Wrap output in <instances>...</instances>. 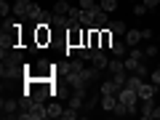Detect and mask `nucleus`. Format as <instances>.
Masks as SVG:
<instances>
[{"instance_id": "obj_35", "label": "nucleus", "mask_w": 160, "mask_h": 120, "mask_svg": "<svg viewBox=\"0 0 160 120\" xmlns=\"http://www.w3.org/2000/svg\"><path fill=\"white\" fill-rule=\"evenodd\" d=\"M158 13H160V11H158Z\"/></svg>"}, {"instance_id": "obj_11", "label": "nucleus", "mask_w": 160, "mask_h": 120, "mask_svg": "<svg viewBox=\"0 0 160 120\" xmlns=\"http://www.w3.org/2000/svg\"><path fill=\"white\" fill-rule=\"evenodd\" d=\"M142 40H144V38H142V29H128V32H126V43H128L131 48H136Z\"/></svg>"}, {"instance_id": "obj_9", "label": "nucleus", "mask_w": 160, "mask_h": 120, "mask_svg": "<svg viewBox=\"0 0 160 120\" xmlns=\"http://www.w3.org/2000/svg\"><path fill=\"white\" fill-rule=\"evenodd\" d=\"M107 24H109V13L99 6L96 11H93V27H107Z\"/></svg>"}, {"instance_id": "obj_19", "label": "nucleus", "mask_w": 160, "mask_h": 120, "mask_svg": "<svg viewBox=\"0 0 160 120\" xmlns=\"http://www.w3.org/2000/svg\"><path fill=\"white\" fill-rule=\"evenodd\" d=\"M112 115H115V118H126V115H131V112H128V107H126V104H123V102L118 99V104L112 107Z\"/></svg>"}, {"instance_id": "obj_17", "label": "nucleus", "mask_w": 160, "mask_h": 120, "mask_svg": "<svg viewBox=\"0 0 160 120\" xmlns=\"http://www.w3.org/2000/svg\"><path fill=\"white\" fill-rule=\"evenodd\" d=\"M46 107H48V118H62V112H64L59 102H48Z\"/></svg>"}, {"instance_id": "obj_26", "label": "nucleus", "mask_w": 160, "mask_h": 120, "mask_svg": "<svg viewBox=\"0 0 160 120\" xmlns=\"http://www.w3.org/2000/svg\"><path fill=\"white\" fill-rule=\"evenodd\" d=\"M158 51H160V48L155 46V43H149V46L144 48V56H147V59H155V56H158Z\"/></svg>"}, {"instance_id": "obj_12", "label": "nucleus", "mask_w": 160, "mask_h": 120, "mask_svg": "<svg viewBox=\"0 0 160 120\" xmlns=\"http://www.w3.org/2000/svg\"><path fill=\"white\" fill-rule=\"evenodd\" d=\"M115 104H118V93H102V109L104 112H112Z\"/></svg>"}, {"instance_id": "obj_20", "label": "nucleus", "mask_w": 160, "mask_h": 120, "mask_svg": "<svg viewBox=\"0 0 160 120\" xmlns=\"http://www.w3.org/2000/svg\"><path fill=\"white\" fill-rule=\"evenodd\" d=\"M118 91H120V88L115 86V80L109 78V80H104V83H102V91H99V93H118Z\"/></svg>"}, {"instance_id": "obj_21", "label": "nucleus", "mask_w": 160, "mask_h": 120, "mask_svg": "<svg viewBox=\"0 0 160 120\" xmlns=\"http://www.w3.org/2000/svg\"><path fill=\"white\" fill-rule=\"evenodd\" d=\"M133 72H136V75H139V78H144V80H147V78H149V72H152V69H149V67H147V59H144V62H142V64H139V67H136V69H133Z\"/></svg>"}, {"instance_id": "obj_16", "label": "nucleus", "mask_w": 160, "mask_h": 120, "mask_svg": "<svg viewBox=\"0 0 160 120\" xmlns=\"http://www.w3.org/2000/svg\"><path fill=\"white\" fill-rule=\"evenodd\" d=\"M83 67H86V64H83V59H69L67 62V72H83Z\"/></svg>"}, {"instance_id": "obj_3", "label": "nucleus", "mask_w": 160, "mask_h": 120, "mask_svg": "<svg viewBox=\"0 0 160 120\" xmlns=\"http://www.w3.org/2000/svg\"><path fill=\"white\" fill-rule=\"evenodd\" d=\"M22 72H24V67H22V64H11V62H3V69H0L3 80H16Z\"/></svg>"}, {"instance_id": "obj_27", "label": "nucleus", "mask_w": 160, "mask_h": 120, "mask_svg": "<svg viewBox=\"0 0 160 120\" xmlns=\"http://www.w3.org/2000/svg\"><path fill=\"white\" fill-rule=\"evenodd\" d=\"M147 11H149V8L144 6V3H133V16H144Z\"/></svg>"}, {"instance_id": "obj_24", "label": "nucleus", "mask_w": 160, "mask_h": 120, "mask_svg": "<svg viewBox=\"0 0 160 120\" xmlns=\"http://www.w3.org/2000/svg\"><path fill=\"white\" fill-rule=\"evenodd\" d=\"M75 118H80V112H78V109H72V107H67L62 112V120H75Z\"/></svg>"}, {"instance_id": "obj_6", "label": "nucleus", "mask_w": 160, "mask_h": 120, "mask_svg": "<svg viewBox=\"0 0 160 120\" xmlns=\"http://www.w3.org/2000/svg\"><path fill=\"white\" fill-rule=\"evenodd\" d=\"M155 93H158V86H155L152 80H149V83L144 80L142 86H139V99H152Z\"/></svg>"}, {"instance_id": "obj_15", "label": "nucleus", "mask_w": 160, "mask_h": 120, "mask_svg": "<svg viewBox=\"0 0 160 120\" xmlns=\"http://www.w3.org/2000/svg\"><path fill=\"white\" fill-rule=\"evenodd\" d=\"M69 8H72V3H69V0H56L51 11H53V13H64V16H67V13H69Z\"/></svg>"}, {"instance_id": "obj_18", "label": "nucleus", "mask_w": 160, "mask_h": 120, "mask_svg": "<svg viewBox=\"0 0 160 120\" xmlns=\"http://www.w3.org/2000/svg\"><path fill=\"white\" fill-rule=\"evenodd\" d=\"M51 27H56V29H67V16H64V13H53Z\"/></svg>"}, {"instance_id": "obj_23", "label": "nucleus", "mask_w": 160, "mask_h": 120, "mask_svg": "<svg viewBox=\"0 0 160 120\" xmlns=\"http://www.w3.org/2000/svg\"><path fill=\"white\" fill-rule=\"evenodd\" d=\"M11 11H13V6L8 3V0H0V16L6 19V16H11Z\"/></svg>"}, {"instance_id": "obj_7", "label": "nucleus", "mask_w": 160, "mask_h": 120, "mask_svg": "<svg viewBox=\"0 0 160 120\" xmlns=\"http://www.w3.org/2000/svg\"><path fill=\"white\" fill-rule=\"evenodd\" d=\"M109 51H112V56H126V53L131 51V46H128L126 40H112V46H109Z\"/></svg>"}, {"instance_id": "obj_10", "label": "nucleus", "mask_w": 160, "mask_h": 120, "mask_svg": "<svg viewBox=\"0 0 160 120\" xmlns=\"http://www.w3.org/2000/svg\"><path fill=\"white\" fill-rule=\"evenodd\" d=\"M91 64H93V67H96V69H102V72H104V69L109 67V56H107V53H104V51H99L96 56L91 59Z\"/></svg>"}, {"instance_id": "obj_5", "label": "nucleus", "mask_w": 160, "mask_h": 120, "mask_svg": "<svg viewBox=\"0 0 160 120\" xmlns=\"http://www.w3.org/2000/svg\"><path fill=\"white\" fill-rule=\"evenodd\" d=\"M99 75H102V69H96L91 64V67H83V72H80V78H83V83H88V86H91L93 80H99Z\"/></svg>"}, {"instance_id": "obj_8", "label": "nucleus", "mask_w": 160, "mask_h": 120, "mask_svg": "<svg viewBox=\"0 0 160 120\" xmlns=\"http://www.w3.org/2000/svg\"><path fill=\"white\" fill-rule=\"evenodd\" d=\"M152 109H155V96L152 99H142V107H139V115L144 120H152Z\"/></svg>"}, {"instance_id": "obj_14", "label": "nucleus", "mask_w": 160, "mask_h": 120, "mask_svg": "<svg viewBox=\"0 0 160 120\" xmlns=\"http://www.w3.org/2000/svg\"><path fill=\"white\" fill-rule=\"evenodd\" d=\"M80 24L83 27H93V11L91 8H80Z\"/></svg>"}, {"instance_id": "obj_31", "label": "nucleus", "mask_w": 160, "mask_h": 120, "mask_svg": "<svg viewBox=\"0 0 160 120\" xmlns=\"http://www.w3.org/2000/svg\"><path fill=\"white\" fill-rule=\"evenodd\" d=\"M155 118L160 120V104H155V109H152V120H155Z\"/></svg>"}, {"instance_id": "obj_30", "label": "nucleus", "mask_w": 160, "mask_h": 120, "mask_svg": "<svg viewBox=\"0 0 160 120\" xmlns=\"http://www.w3.org/2000/svg\"><path fill=\"white\" fill-rule=\"evenodd\" d=\"M142 38L144 40H152V29H142Z\"/></svg>"}, {"instance_id": "obj_29", "label": "nucleus", "mask_w": 160, "mask_h": 120, "mask_svg": "<svg viewBox=\"0 0 160 120\" xmlns=\"http://www.w3.org/2000/svg\"><path fill=\"white\" fill-rule=\"evenodd\" d=\"M142 3H144V6L149 8V11H155V8L160 6V0H142Z\"/></svg>"}, {"instance_id": "obj_32", "label": "nucleus", "mask_w": 160, "mask_h": 120, "mask_svg": "<svg viewBox=\"0 0 160 120\" xmlns=\"http://www.w3.org/2000/svg\"><path fill=\"white\" fill-rule=\"evenodd\" d=\"M19 6H29V3H32V0H16Z\"/></svg>"}, {"instance_id": "obj_28", "label": "nucleus", "mask_w": 160, "mask_h": 120, "mask_svg": "<svg viewBox=\"0 0 160 120\" xmlns=\"http://www.w3.org/2000/svg\"><path fill=\"white\" fill-rule=\"evenodd\" d=\"M149 80H152L155 86H158V88H160V64H158V67H155V69H152V72H149Z\"/></svg>"}, {"instance_id": "obj_2", "label": "nucleus", "mask_w": 160, "mask_h": 120, "mask_svg": "<svg viewBox=\"0 0 160 120\" xmlns=\"http://www.w3.org/2000/svg\"><path fill=\"white\" fill-rule=\"evenodd\" d=\"M19 102H13L11 96H3V102H0V112H3V118H19Z\"/></svg>"}, {"instance_id": "obj_33", "label": "nucleus", "mask_w": 160, "mask_h": 120, "mask_svg": "<svg viewBox=\"0 0 160 120\" xmlns=\"http://www.w3.org/2000/svg\"><path fill=\"white\" fill-rule=\"evenodd\" d=\"M69 3H78V0H69Z\"/></svg>"}, {"instance_id": "obj_22", "label": "nucleus", "mask_w": 160, "mask_h": 120, "mask_svg": "<svg viewBox=\"0 0 160 120\" xmlns=\"http://www.w3.org/2000/svg\"><path fill=\"white\" fill-rule=\"evenodd\" d=\"M118 3H120V0H99V6H102L107 13H112L115 8H118Z\"/></svg>"}, {"instance_id": "obj_1", "label": "nucleus", "mask_w": 160, "mask_h": 120, "mask_svg": "<svg viewBox=\"0 0 160 120\" xmlns=\"http://www.w3.org/2000/svg\"><path fill=\"white\" fill-rule=\"evenodd\" d=\"M144 59H147V56H144L142 48H131V51H128V56L123 59V62H126V69H128V72H133V69H136Z\"/></svg>"}, {"instance_id": "obj_4", "label": "nucleus", "mask_w": 160, "mask_h": 120, "mask_svg": "<svg viewBox=\"0 0 160 120\" xmlns=\"http://www.w3.org/2000/svg\"><path fill=\"white\" fill-rule=\"evenodd\" d=\"M96 104H102V99H99L96 93H88L86 102H83V109H80V115H91L93 109H96Z\"/></svg>"}, {"instance_id": "obj_34", "label": "nucleus", "mask_w": 160, "mask_h": 120, "mask_svg": "<svg viewBox=\"0 0 160 120\" xmlns=\"http://www.w3.org/2000/svg\"><path fill=\"white\" fill-rule=\"evenodd\" d=\"M131 3H139V0H131Z\"/></svg>"}, {"instance_id": "obj_13", "label": "nucleus", "mask_w": 160, "mask_h": 120, "mask_svg": "<svg viewBox=\"0 0 160 120\" xmlns=\"http://www.w3.org/2000/svg\"><path fill=\"white\" fill-rule=\"evenodd\" d=\"M107 27L112 29V35H123V38H126V32H128V24H126V22H120V19H115V22H109Z\"/></svg>"}, {"instance_id": "obj_25", "label": "nucleus", "mask_w": 160, "mask_h": 120, "mask_svg": "<svg viewBox=\"0 0 160 120\" xmlns=\"http://www.w3.org/2000/svg\"><path fill=\"white\" fill-rule=\"evenodd\" d=\"M80 8H91V11H96L99 8V0H78Z\"/></svg>"}]
</instances>
